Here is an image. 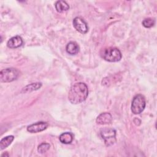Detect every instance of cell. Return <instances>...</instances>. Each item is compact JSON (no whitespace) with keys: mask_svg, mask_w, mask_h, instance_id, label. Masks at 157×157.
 <instances>
[{"mask_svg":"<svg viewBox=\"0 0 157 157\" xmlns=\"http://www.w3.org/2000/svg\"><path fill=\"white\" fill-rule=\"evenodd\" d=\"M50 144L48 143H45V142H43L42 144H40L38 147H37V151L39 153H45L47 151H48L50 148Z\"/></svg>","mask_w":157,"mask_h":157,"instance_id":"15","label":"cell"},{"mask_svg":"<svg viewBox=\"0 0 157 157\" xmlns=\"http://www.w3.org/2000/svg\"><path fill=\"white\" fill-rule=\"evenodd\" d=\"M23 44V40L20 36H17L11 37L7 42V45L10 48H15Z\"/></svg>","mask_w":157,"mask_h":157,"instance_id":"9","label":"cell"},{"mask_svg":"<svg viewBox=\"0 0 157 157\" xmlns=\"http://www.w3.org/2000/svg\"><path fill=\"white\" fill-rule=\"evenodd\" d=\"M66 50V52L71 55H76L79 52V46L75 42L72 41L67 44Z\"/></svg>","mask_w":157,"mask_h":157,"instance_id":"10","label":"cell"},{"mask_svg":"<svg viewBox=\"0 0 157 157\" xmlns=\"http://www.w3.org/2000/svg\"><path fill=\"white\" fill-rule=\"evenodd\" d=\"M74 139V135L72 133L69 132H66L61 134L59 137V141L64 144H71Z\"/></svg>","mask_w":157,"mask_h":157,"instance_id":"11","label":"cell"},{"mask_svg":"<svg viewBox=\"0 0 157 157\" xmlns=\"http://www.w3.org/2000/svg\"><path fill=\"white\" fill-rule=\"evenodd\" d=\"M145 98L140 94L136 95L132 101L131 111L134 114H140L143 112L145 107Z\"/></svg>","mask_w":157,"mask_h":157,"instance_id":"3","label":"cell"},{"mask_svg":"<svg viewBox=\"0 0 157 157\" xmlns=\"http://www.w3.org/2000/svg\"><path fill=\"white\" fill-rule=\"evenodd\" d=\"M112 116L110 113L104 112L99 115L96 118V123L99 124H106L111 123Z\"/></svg>","mask_w":157,"mask_h":157,"instance_id":"8","label":"cell"},{"mask_svg":"<svg viewBox=\"0 0 157 157\" xmlns=\"http://www.w3.org/2000/svg\"><path fill=\"white\" fill-rule=\"evenodd\" d=\"M101 56L109 62H117L121 59V52L115 47H107L101 51Z\"/></svg>","mask_w":157,"mask_h":157,"instance_id":"2","label":"cell"},{"mask_svg":"<svg viewBox=\"0 0 157 157\" xmlns=\"http://www.w3.org/2000/svg\"><path fill=\"white\" fill-rule=\"evenodd\" d=\"M48 126V124L47 122L39 121L29 125L27 127V131L31 133L39 132L46 129Z\"/></svg>","mask_w":157,"mask_h":157,"instance_id":"7","label":"cell"},{"mask_svg":"<svg viewBox=\"0 0 157 157\" xmlns=\"http://www.w3.org/2000/svg\"><path fill=\"white\" fill-rule=\"evenodd\" d=\"M13 136H8L2 138L0 141V147L1 150H3L7 148L13 140Z\"/></svg>","mask_w":157,"mask_h":157,"instance_id":"13","label":"cell"},{"mask_svg":"<svg viewBox=\"0 0 157 157\" xmlns=\"http://www.w3.org/2000/svg\"><path fill=\"white\" fill-rule=\"evenodd\" d=\"M155 20L151 18H145L143 21H142V25L147 28H151L152 26H154L155 25Z\"/></svg>","mask_w":157,"mask_h":157,"instance_id":"16","label":"cell"},{"mask_svg":"<svg viewBox=\"0 0 157 157\" xmlns=\"http://www.w3.org/2000/svg\"><path fill=\"white\" fill-rule=\"evenodd\" d=\"M88 95L87 85L82 82L74 84L68 93V99L71 103L77 104L85 101Z\"/></svg>","mask_w":157,"mask_h":157,"instance_id":"1","label":"cell"},{"mask_svg":"<svg viewBox=\"0 0 157 157\" xmlns=\"http://www.w3.org/2000/svg\"><path fill=\"white\" fill-rule=\"evenodd\" d=\"M102 138L106 146H110L116 142V131L113 129L104 128L100 131Z\"/></svg>","mask_w":157,"mask_h":157,"instance_id":"5","label":"cell"},{"mask_svg":"<svg viewBox=\"0 0 157 157\" xmlns=\"http://www.w3.org/2000/svg\"><path fill=\"white\" fill-rule=\"evenodd\" d=\"M73 26L75 29L82 34H85L88 31V27L86 21L81 17H77L73 20Z\"/></svg>","mask_w":157,"mask_h":157,"instance_id":"6","label":"cell"},{"mask_svg":"<svg viewBox=\"0 0 157 157\" xmlns=\"http://www.w3.org/2000/svg\"><path fill=\"white\" fill-rule=\"evenodd\" d=\"M20 72L15 68H7L0 72L1 82H10L16 80L19 76Z\"/></svg>","mask_w":157,"mask_h":157,"instance_id":"4","label":"cell"},{"mask_svg":"<svg viewBox=\"0 0 157 157\" xmlns=\"http://www.w3.org/2000/svg\"><path fill=\"white\" fill-rule=\"evenodd\" d=\"M41 86H42V83H39V82L32 83L29 85H26L25 87H24L23 88L22 91L25 92V93L31 92V91H33L39 90Z\"/></svg>","mask_w":157,"mask_h":157,"instance_id":"14","label":"cell"},{"mask_svg":"<svg viewBox=\"0 0 157 157\" xmlns=\"http://www.w3.org/2000/svg\"><path fill=\"white\" fill-rule=\"evenodd\" d=\"M55 9L57 12H66L69 9V4L64 1H58L56 2L55 4Z\"/></svg>","mask_w":157,"mask_h":157,"instance_id":"12","label":"cell"}]
</instances>
